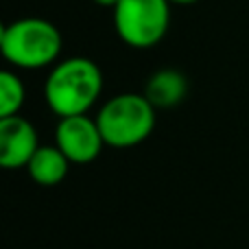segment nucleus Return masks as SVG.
<instances>
[{
	"label": "nucleus",
	"instance_id": "1",
	"mask_svg": "<svg viewBox=\"0 0 249 249\" xmlns=\"http://www.w3.org/2000/svg\"><path fill=\"white\" fill-rule=\"evenodd\" d=\"M103 90V74L92 59L70 57L51 70L44 83V99L59 118L83 116Z\"/></svg>",
	"mask_w": 249,
	"mask_h": 249
},
{
	"label": "nucleus",
	"instance_id": "2",
	"mask_svg": "<svg viewBox=\"0 0 249 249\" xmlns=\"http://www.w3.org/2000/svg\"><path fill=\"white\" fill-rule=\"evenodd\" d=\"M2 57L18 68H44L61 53V33L44 18H22L0 31Z\"/></svg>",
	"mask_w": 249,
	"mask_h": 249
},
{
	"label": "nucleus",
	"instance_id": "3",
	"mask_svg": "<svg viewBox=\"0 0 249 249\" xmlns=\"http://www.w3.org/2000/svg\"><path fill=\"white\" fill-rule=\"evenodd\" d=\"M103 140L112 149H131L144 142L155 129V107L144 94H118L96 116Z\"/></svg>",
	"mask_w": 249,
	"mask_h": 249
},
{
	"label": "nucleus",
	"instance_id": "4",
	"mask_svg": "<svg viewBox=\"0 0 249 249\" xmlns=\"http://www.w3.org/2000/svg\"><path fill=\"white\" fill-rule=\"evenodd\" d=\"M171 24L168 0H118L114 29L131 48H151L166 35Z\"/></svg>",
	"mask_w": 249,
	"mask_h": 249
},
{
	"label": "nucleus",
	"instance_id": "5",
	"mask_svg": "<svg viewBox=\"0 0 249 249\" xmlns=\"http://www.w3.org/2000/svg\"><path fill=\"white\" fill-rule=\"evenodd\" d=\"M55 138L57 146L70 160V164L94 162L105 146L103 133H101L96 118H88L86 114L83 116L59 118Z\"/></svg>",
	"mask_w": 249,
	"mask_h": 249
},
{
	"label": "nucleus",
	"instance_id": "6",
	"mask_svg": "<svg viewBox=\"0 0 249 249\" xmlns=\"http://www.w3.org/2000/svg\"><path fill=\"white\" fill-rule=\"evenodd\" d=\"M37 149V131L26 118H22L20 114L0 118V166L7 171L26 168Z\"/></svg>",
	"mask_w": 249,
	"mask_h": 249
},
{
	"label": "nucleus",
	"instance_id": "7",
	"mask_svg": "<svg viewBox=\"0 0 249 249\" xmlns=\"http://www.w3.org/2000/svg\"><path fill=\"white\" fill-rule=\"evenodd\" d=\"M186 92H188V81L184 74L175 68H164L149 79L144 96L155 109H168L179 105Z\"/></svg>",
	"mask_w": 249,
	"mask_h": 249
},
{
	"label": "nucleus",
	"instance_id": "8",
	"mask_svg": "<svg viewBox=\"0 0 249 249\" xmlns=\"http://www.w3.org/2000/svg\"><path fill=\"white\" fill-rule=\"evenodd\" d=\"M70 168V160L61 153L59 146H39L37 153L31 158L26 173L37 186H57L66 179Z\"/></svg>",
	"mask_w": 249,
	"mask_h": 249
},
{
	"label": "nucleus",
	"instance_id": "9",
	"mask_svg": "<svg viewBox=\"0 0 249 249\" xmlns=\"http://www.w3.org/2000/svg\"><path fill=\"white\" fill-rule=\"evenodd\" d=\"M26 99L22 79L11 70L0 72V118L18 116Z\"/></svg>",
	"mask_w": 249,
	"mask_h": 249
},
{
	"label": "nucleus",
	"instance_id": "10",
	"mask_svg": "<svg viewBox=\"0 0 249 249\" xmlns=\"http://www.w3.org/2000/svg\"><path fill=\"white\" fill-rule=\"evenodd\" d=\"M94 2L96 4H101V7H116V4H118V0H94Z\"/></svg>",
	"mask_w": 249,
	"mask_h": 249
},
{
	"label": "nucleus",
	"instance_id": "11",
	"mask_svg": "<svg viewBox=\"0 0 249 249\" xmlns=\"http://www.w3.org/2000/svg\"><path fill=\"white\" fill-rule=\"evenodd\" d=\"M171 4H193V2H197V0H168Z\"/></svg>",
	"mask_w": 249,
	"mask_h": 249
}]
</instances>
